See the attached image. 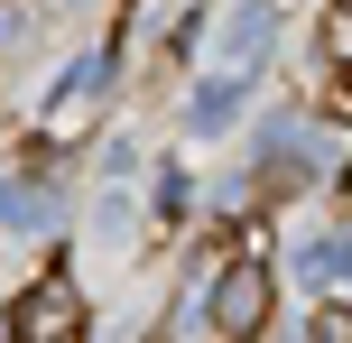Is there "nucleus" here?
Instances as JSON below:
<instances>
[{"label":"nucleus","instance_id":"nucleus-1","mask_svg":"<svg viewBox=\"0 0 352 343\" xmlns=\"http://www.w3.org/2000/svg\"><path fill=\"white\" fill-rule=\"evenodd\" d=\"M204 278V343H260L269 334V307H278V269H269L250 241H223V251L195 260Z\"/></svg>","mask_w":352,"mask_h":343},{"label":"nucleus","instance_id":"nucleus-3","mask_svg":"<svg viewBox=\"0 0 352 343\" xmlns=\"http://www.w3.org/2000/svg\"><path fill=\"white\" fill-rule=\"evenodd\" d=\"M269 56H278V0H241V10H223V28H213V65L260 84Z\"/></svg>","mask_w":352,"mask_h":343},{"label":"nucleus","instance_id":"nucleus-10","mask_svg":"<svg viewBox=\"0 0 352 343\" xmlns=\"http://www.w3.org/2000/svg\"><path fill=\"white\" fill-rule=\"evenodd\" d=\"M306 343H352V307H343V297H316V316H306Z\"/></svg>","mask_w":352,"mask_h":343},{"label":"nucleus","instance_id":"nucleus-2","mask_svg":"<svg viewBox=\"0 0 352 343\" xmlns=\"http://www.w3.org/2000/svg\"><path fill=\"white\" fill-rule=\"evenodd\" d=\"M10 343H84V288H74V269H47L10 307Z\"/></svg>","mask_w":352,"mask_h":343},{"label":"nucleus","instance_id":"nucleus-4","mask_svg":"<svg viewBox=\"0 0 352 343\" xmlns=\"http://www.w3.org/2000/svg\"><path fill=\"white\" fill-rule=\"evenodd\" d=\"M0 232H19V241L65 232V186H56L47 167H10V177H0Z\"/></svg>","mask_w":352,"mask_h":343},{"label":"nucleus","instance_id":"nucleus-11","mask_svg":"<svg viewBox=\"0 0 352 343\" xmlns=\"http://www.w3.org/2000/svg\"><path fill=\"white\" fill-rule=\"evenodd\" d=\"M324 111H334V121H352V65H324Z\"/></svg>","mask_w":352,"mask_h":343},{"label":"nucleus","instance_id":"nucleus-9","mask_svg":"<svg viewBox=\"0 0 352 343\" xmlns=\"http://www.w3.org/2000/svg\"><path fill=\"white\" fill-rule=\"evenodd\" d=\"M316 65H352V0H324V28H316Z\"/></svg>","mask_w":352,"mask_h":343},{"label":"nucleus","instance_id":"nucleus-6","mask_svg":"<svg viewBox=\"0 0 352 343\" xmlns=\"http://www.w3.org/2000/svg\"><path fill=\"white\" fill-rule=\"evenodd\" d=\"M241 111H250V74H204V84L186 93V130L195 140H223Z\"/></svg>","mask_w":352,"mask_h":343},{"label":"nucleus","instance_id":"nucleus-12","mask_svg":"<svg viewBox=\"0 0 352 343\" xmlns=\"http://www.w3.org/2000/svg\"><path fill=\"white\" fill-rule=\"evenodd\" d=\"M343 204H352V167H343Z\"/></svg>","mask_w":352,"mask_h":343},{"label":"nucleus","instance_id":"nucleus-5","mask_svg":"<svg viewBox=\"0 0 352 343\" xmlns=\"http://www.w3.org/2000/svg\"><path fill=\"white\" fill-rule=\"evenodd\" d=\"M111 74H121V47H84V56H65V74H56V93H47V121L65 130V121H84V111H102V93H111Z\"/></svg>","mask_w":352,"mask_h":343},{"label":"nucleus","instance_id":"nucleus-8","mask_svg":"<svg viewBox=\"0 0 352 343\" xmlns=\"http://www.w3.org/2000/svg\"><path fill=\"white\" fill-rule=\"evenodd\" d=\"M148 214H158L167 232H176V223H186V214H195V177H186V167H176V158L158 167V177H148Z\"/></svg>","mask_w":352,"mask_h":343},{"label":"nucleus","instance_id":"nucleus-7","mask_svg":"<svg viewBox=\"0 0 352 343\" xmlns=\"http://www.w3.org/2000/svg\"><path fill=\"white\" fill-rule=\"evenodd\" d=\"M297 288H316V297L352 288V232H306L297 241Z\"/></svg>","mask_w":352,"mask_h":343}]
</instances>
